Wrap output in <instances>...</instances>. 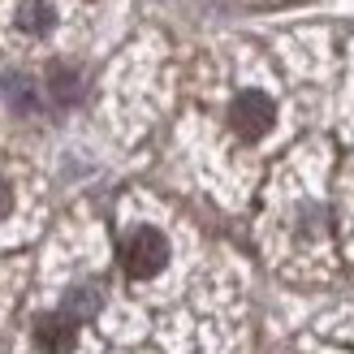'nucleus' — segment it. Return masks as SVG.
<instances>
[{
    "instance_id": "nucleus-1",
    "label": "nucleus",
    "mask_w": 354,
    "mask_h": 354,
    "mask_svg": "<svg viewBox=\"0 0 354 354\" xmlns=\"http://www.w3.org/2000/svg\"><path fill=\"white\" fill-rule=\"evenodd\" d=\"M121 263L130 277H156L169 263V242L160 229H134L121 242Z\"/></svg>"
},
{
    "instance_id": "nucleus-2",
    "label": "nucleus",
    "mask_w": 354,
    "mask_h": 354,
    "mask_svg": "<svg viewBox=\"0 0 354 354\" xmlns=\"http://www.w3.org/2000/svg\"><path fill=\"white\" fill-rule=\"evenodd\" d=\"M272 121H277V109H272V100L263 91H242L234 100V109H229V126H234L242 138H251V143L272 130Z\"/></svg>"
},
{
    "instance_id": "nucleus-3",
    "label": "nucleus",
    "mask_w": 354,
    "mask_h": 354,
    "mask_svg": "<svg viewBox=\"0 0 354 354\" xmlns=\"http://www.w3.org/2000/svg\"><path fill=\"white\" fill-rule=\"evenodd\" d=\"M74 333H78V324L57 311V315H44V320L35 324V342H39L44 354H69L74 350Z\"/></svg>"
},
{
    "instance_id": "nucleus-4",
    "label": "nucleus",
    "mask_w": 354,
    "mask_h": 354,
    "mask_svg": "<svg viewBox=\"0 0 354 354\" xmlns=\"http://www.w3.org/2000/svg\"><path fill=\"white\" fill-rule=\"evenodd\" d=\"M13 22L26 35H48L57 26V5H52V0H22L17 13H13Z\"/></svg>"
},
{
    "instance_id": "nucleus-5",
    "label": "nucleus",
    "mask_w": 354,
    "mask_h": 354,
    "mask_svg": "<svg viewBox=\"0 0 354 354\" xmlns=\"http://www.w3.org/2000/svg\"><path fill=\"white\" fill-rule=\"evenodd\" d=\"M95 311H100V286H74L69 298H65V307H61V315H69L74 324L91 320Z\"/></svg>"
},
{
    "instance_id": "nucleus-6",
    "label": "nucleus",
    "mask_w": 354,
    "mask_h": 354,
    "mask_svg": "<svg viewBox=\"0 0 354 354\" xmlns=\"http://www.w3.org/2000/svg\"><path fill=\"white\" fill-rule=\"evenodd\" d=\"M48 91L57 95L61 104H74L78 91H82V86H78V74H74V69H65V65H57V69L48 74Z\"/></svg>"
},
{
    "instance_id": "nucleus-7",
    "label": "nucleus",
    "mask_w": 354,
    "mask_h": 354,
    "mask_svg": "<svg viewBox=\"0 0 354 354\" xmlns=\"http://www.w3.org/2000/svg\"><path fill=\"white\" fill-rule=\"evenodd\" d=\"M5 95H9V104H13V109H22V113H30V109H35V95H30V82H26L22 74H17V78L9 74V78H5Z\"/></svg>"
},
{
    "instance_id": "nucleus-8",
    "label": "nucleus",
    "mask_w": 354,
    "mask_h": 354,
    "mask_svg": "<svg viewBox=\"0 0 354 354\" xmlns=\"http://www.w3.org/2000/svg\"><path fill=\"white\" fill-rule=\"evenodd\" d=\"M9 207H13V190H9L5 182H0V221L9 216Z\"/></svg>"
}]
</instances>
